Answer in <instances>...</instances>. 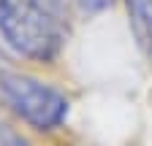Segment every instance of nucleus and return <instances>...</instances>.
<instances>
[{
  "instance_id": "obj_1",
  "label": "nucleus",
  "mask_w": 152,
  "mask_h": 146,
  "mask_svg": "<svg viewBox=\"0 0 152 146\" xmlns=\"http://www.w3.org/2000/svg\"><path fill=\"white\" fill-rule=\"evenodd\" d=\"M60 0H0V35L30 60H52L63 33L57 25Z\"/></svg>"
},
{
  "instance_id": "obj_2",
  "label": "nucleus",
  "mask_w": 152,
  "mask_h": 146,
  "mask_svg": "<svg viewBox=\"0 0 152 146\" xmlns=\"http://www.w3.org/2000/svg\"><path fill=\"white\" fill-rule=\"evenodd\" d=\"M0 95L35 130H52L68 116V98L63 92L19 70H0Z\"/></svg>"
},
{
  "instance_id": "obj_3",
  "label": "nucleus",
  "mask_w": 152,
  "mask_h": 146,
  "mask_svg": "<svg viewBox=\"0 0 152 146\" xmlns=\"http://www.w3.org/2000/svg\"><path fill=\"white\" fill-rule=\"evenodd\" d=\"M125 3H128L130 25H133V30H136L139 41L152 54V0H125Z\"/></svg>"
},
{
  "instance_id": "obj_4",
  "label": "nucleus",
  "mask_w": 152,
  "mask_h": 146,
  "mask_svg": "<svg viewBox=\"0 0 152 146\" xmlns=\"http://www.w3.org/2000/svg\"><path fill=\"white\" fill-rule=\"evenodd\" d=\"M76 6L82 11H87V14H98V11L111 6V0H76Z\"/></svg>"
}]
</instances>
